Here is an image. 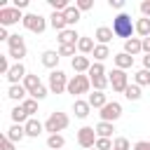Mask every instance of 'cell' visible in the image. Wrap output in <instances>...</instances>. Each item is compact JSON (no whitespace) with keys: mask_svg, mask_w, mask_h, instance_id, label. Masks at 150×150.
I'll return each mask as SVG.
<instances>
[{"mask_svg":"<svg viewBox=\"0 0 150 150\" xmlns=\"http://www.w3.org/2000/svg\"><path fill=\"white\" fill-rule=\"evenodd\" d=\"M112 33H115V38H124V40H129V38H134L136 35V21H131V14L129 12H120L115 19H112Z\"/></svg>","mask_w":150,"mask_h":150,"instance_id":"6da1fadb","label":"cell"},{"mask_svg":"<svg viewBox=\"0 0 150 150\" xmlns=\"http://www.w3.org/2000/svg\"><path fill=\"white\" fill-rule=\"evenodd\" d=\"M28 54V47H26V40L19 35V33H12L9 40H7V56L14 61V63H23Z\"/></svg>","mask_w":150,"mask_h":150,"instance_id":"7a4b0ae2","label":"cell"},{"mask_svg":"<svg viewBox=\"0 0 150 150\" xmlns=\"http://www.w3.org/2000/svg\"><path fill=\"white\" fill-rule=\"evenodd\" d=\"M21 23H23L26 30H30V33H35V35H42V33L47 30V26H49V19L42 16V14H35V12H26Z\"/></svg>","mask_w":150,"mask_h":150,"instance_id":"3957f363","label":"cell"},{"mask_svg":"<svg viewBox=\"0 0 150 150\" xmlns=\"http://www.w3.org/2000/svg\"><path fill=\"white\" fill-rule=\"evenodd\" d=\"M68 124H70L68 112L54 110V112H49V117L45 120V131H49V134H61V131H63Z\"/></svg>","mask_w":150,"mask_h":150,"instance_id":"277c9868","label":"cell"},{"mask_svg":"<svg viewBox=\"0 0 150 150\" xmlns=\"http://www.w3.org/2000/svg\"><path fill=\"white\" fill-rule=\"evenodd\" d=\"M68 80H70V77H68L61 68L52 70V73H49V77H47L49 94H66V89H68Z\"/></svg>","mask_w":150,"mask_h":150,"instance_id":"5b68a950","label":"cell"},{"mask_svg":"<svg viewBox=\"0 0 150 150\" xmlns=\"http://www.w3.org/2000/svg\"><path fill=\"white\" fill-rule=\"evenodd\" d=\"M89 89H91V80H89V75H73V77L68 80V89H66V94H73V96L77 98V96H82V94H89Z\"/></svg>","mask_w":150,"mask_h":150,"instance_id":"8992f818","label":"cell"},{"mask_svg":"<svg viewBox=\"0 0 150 150\" xmlns=\"http://www.w3.org/2000/svg\"><path fill=\"white\" fill-rule=\"evenodd\" d=\"M19 21H23V12L21 9H16L12 5H2L0 7V26L2 28H9V26H14Z\"/></svg>","mask_w":150,"mask_h":150,"instance_id":"52a82bcc","label":"cell"},{"mask_svg":"<svg viewBox=\"0 0 150 150\" xmlns=\"http://www.w3.org/2000/svg\"><path fill=\"white\" fill-rule=\"evenodd\" d=\"M108 80H110V87H112V91H117V94H124V89L131 84V82H129V75H127V70H120V68H112V70H108Z\"/></svg>","mask_w":150,"mask_h":150,"instance_id":"ba28073f","label":"cell"},{"mask_svg":"<svg viewBox=\"0 0 150 150\" xmlns=\"http://www.w3.org/2000/svg\"><path fill=\"white\" fill-rule=\"evenodd\" d=\"M96 129L94 127H89V124H84V127H80L77 129V136H75V141H77V145L80 148H84V150H91L94 145H96Z\"/></svg>","mask_w":150,"mask_h":150,"instance_id":"9c48e42d","label":"cell"},{"mask_svg":"<svg viewBox=\"0 0 150 150\" xmlns=\"http://www.w3.org/2000/svg\"><path fill=\"white\" fill-rule=\"evenodd\" d=\"M98 117H101V122H117L120 117H122V103L120 101H108L101 110H98Z\"/></svg>","mask_w":150,"mask_h":150,"instance_id":"30bf717a","label":"cell"},{"mask_svg":"<svg viewBox=\"0 0 150 150\" xmlns=\"http://www.w3.org/2000/svg\"><path fill=\"white\" fill-rule=\"evenodd\" d=\"M59 61H61V56H59V52H54V49H45V52L40 54V63H42L45 68H49V70H56V68H59Z\"/></svg>","mask_w":150,"mask_h":150,"instance_id":"8fae6325","label":"cell"},{"mask_svg":"<svg viewBox=\"0 0 150 150\" xmlns=\"http://www.w3.org/2000/svg\"><path fill=\"white\" fill-rule=\"evenodd\" d=\"M70 66H73L75 75H87V73H89V68H91V61H89V56L77 54V56H73V59H70Z\"/></svg>","mask_w":150,"mask_h":150,"instance_id":"7c38bea8","label":"cell"},{"mask_svg":"<svg viewBox=\"0 0 150 150\" xmlns=\"http://www.w3.org/2000/svg\"><path fill=\"white\" fill-rule=\"evenodd\" d=\"M26 75H28L26 66H23V63H14V66H12V70H9L5 77H7V82H9V84H21Z\"/></svg>","mask_w":150,"mask_h":150,"instance_id":"4fadbf2b","label":"cell"},{"mask_svg":"<svg viewBox=\"0 0 150 150\" xmlns=\"http://www.w3.org/2000/svg\"><path fill=\"white\" fill-rule=\"evenodd\" d=\"M91 105H89V101L87 98H75L73 101V112H75V117L77 120H87L89 115H91Z\"/></svg>","mask_w":150,"mask_h":150,"instance_id":"5bb4252c","label":"cell"},{"mask_svg":"<svg viewBox=\"0 0 150 150\" xmlns=\"http://www.w3.org/2000/svg\"><path fill=\"white\" fill-rule=\"evenodd\" d=\"M7 98L14 101V103H23V101L28 98V91H26L23 84H9V87H7Z\"/></svg>","mask_w":150,"mask_h":150,"instance_id":"9a60e30c","label":"cell"},{"mask_svg":"<svg viewBox=\"0 0 150 150\" xmlns=\"http://www.w3.org/2000/svg\"><path fill=\"white\" fill-rule=\"evenodd\" d=\"M23 129H26V138H38V136L45 131V122H40L38 117H30V120L23 124Z\"/></svg>","mask_w":150,"mask_h":150,"instance_id":"2e32d148","label":"cell"},{"mask_svg":"<svg viewBox=\"0 0 150 150\" xmlns=\"http://www.w3.org/2000/svg\"><path fill=\"white\" fill-rule=\"evenodd\" d=\"M80 33L75 30V28H66V30H61V33H56V40H59V45H77L80 42Z\"/></svg>","mask_w":150,"mask_h":150,"instance_id":"e0dca14e","label":"cell"},{"mask_svg":"<svg viewBox=\"0 0 150 150\" xmlns=\"http://www.w3.org/2000/svg\"><path fill=\"white\" fill-rule=\"evenodd\" d=\"M112 38H115V33H112L110 26H98V28L94 30V40H96V45H110Z\"/></svg>","mask_w":150,"mask_h":150,"instance_id":"ac0fdd59","label":"cell"},{"mask_svg":"<svg viewBox=\"0 0 150 150\" xmlns=\"http://www.w3.org/2000/svg\"><path fill=\"white\" fill-rule=\"evenodd\" d=\"M122 52H127L129 56L143 54V40H141V38H129V40H124V49H122Z\"/></svg>","mask_w":150,"mask_h":150,"instance_id":"d6986e66","label":"cell"},{"mask_svg":"<svg viewBox=\"0 0 150 150\" xmlns=\"http://www.w3.org/2000/svg\"><path fill=\"white\" fill-rule=\"evenodd\" d=\"M112 63H115V68H120V70H129V68H134V56H129L127 52H117V54L112 56Z\"/></svg>","mask_w":150,"mask_h":150,"instance_id":"ffe728a7","label":"cell"},{"mask_svg":"<svg viewBox=\"0 0 150 150\" xmlns=\"http://www.w3.org/2000/svg\"><path fill=\"white\" fill-rule=\"evenodd\" d=\"M23 87H26V91H28V96H33L40 87H42V80L38 77V75H33V73H28L26 77H23V82H21Z\"/></svg>","mask_w":150,"mask_h":150,"instance_id":"44dd1931","label":"cell"},{"mask_svg":"<svg viewBox=\"0 0 150 150\" xmlns=\"http://www.w3.org/2000/svg\"><path fill=\"white\" fill-rule=\"evenodd\" d=\"M9 117H12V124H26L30 117H28V112L23 110V105L21 103H16L12 110H9Z\"/></svg>","mask_w":150,"mask_h":150,"instance_id":"7402d4cb","label":"cell"},{"mask_svg":"<svg viewBox=\"0 0 150 150\" xmlns=\"http://www.w3.org/2000/svg\"><path fill=\"white\" fill-rule=\"evenodd\" d=\"M5 136H7L12 143H21V141L26 138V129H23V124H12V127L5 131Z\"/></svg>","mask_w":150,"mask_h":150,"instance_id":"603a6c76","label":"cell"},{"mask_svg":"<svg viewBox=\"0 0 150 150\" xmlns=\"http://www.w3.org/2000/svg\"><path fill=\"white\" fill-rule=\"evenodd\" d=\"M63 19H66V23H68V28H75L77 26V21L82 19V12L75 7V5H70L66 12H63Z\"/></svg>","mask_w":150,"mask_h":150,"instance_id":"cb8c5ba5","label":"cell"},{"mask_svg":"<svg viewBox=\"0 0 150 150\" xmlns=\"http://www.w3.org/2000/svg\"><path fill=\"white\" fill-rule=\"evenodd\" d=\"M49 26H52L56 33L66 30L68 23H66V19H63V12H52V14H49Z\"/></svg>","mask_w":150,"mask_h":150,"instance_id":"d4e9b609","label":"cell"},{"mask_svg":"<svg viewBox=\"0 0 150 150\" xmlns=\"http://www.w3.org/2000/svg\"><path fill=\"white\" fill-rule=\"evenodd\" d=\"M94 47H96L94 38H87V35H82V38H80V42H77V52H80L82 56H89V54H94Z\"/></svg>","mask_w":150,"mask_h":150,"instance_id":"484cf974","label":"cell"},{"mask_svg":"<svg viewBox=\"0 0 150 150\" xmlns=\"http://www.w3.org/2000/svg\"><path fill=\"white\" fill-rule=\"evenodd\" d=\"M87 101H89V105H91V108L101 110V108L108 103V96H105V91H91V94L87 96Z\"/></svg>","mask_w":150,"mask_h":150,"instance_id":"4316f807","label":"cell"},{"mask_svg":"<svg viewBox=\"0 0 150 150\" xmlns=\"http://www.w3.org/2000/svg\"><path fill=\"white\" fill-rule=\"evenodd\" d=\"M94 129H96V136H98V138H112L115 124H112V122H101V120H98V124H96Z\"/></svg>","mask_w":150,"mask_h":150,"instance_id":"83f0119b","label":"cell"},{"mask_svg":"<svg viewBox=\"0 0 150 150\" xmlns=\"http://www.w3.org/2000/svg\"><path fill=\"white\" fill-rule=\"evenodd\" d=\"M91 56H94V61L103 63L105 59H110V56H115V54L110 52V47H108V45H96V47H94V54H91Z\"/></svg>","mask_w":150,"mask_h":150,"instance_id":"f1b7e54d","label":"cell"},{"mask_svg":"<svg viewBox=\"0 0 150 150\" xmlns=\"http://www.w3.org/2000/svg\"><path fill=\"white\" fill-rule=\"evenodd\" d=\"M63 145H66L63 134H49L47 136V150H61Z\"/></svg>","mask_w":150,"mask_h":150,"instance_id":"f546056e","label":"cell"},{"mask_svg":"<svg viewBox=\"0 0 150 150\" xmlns=\"http://www.w3.org/2000/svg\"><path fill=\"white\" fill-rule=\"evenodd\" d=\"M136 35L143 40V38H150V19H145V16H141V19H136Z\"/></svg>","mask_w":150,"mask_h":150,"instance_id":"4dcf8cb0","label":"cell"},{"mask_svg":"<svg viewBox=\"0 0 150 150\" xmlns=\"http://www.w3.org/2000/svg\"><path fill=\"white\" fill-rule=\"evenodd\" d=\"M91 80V87H94V91H105L108 87H110V80H108V75H98V77H89Z\"/></svg>","mask_w":150,"mask_h":150,"instance_id":"1f68e13d","label":"cell"},{"mask_svg":"<svg viewBox=\"0 0 150 150\" xmlns=\"http://www.w3.org/2000/svg\"><path fill=\"white\" fill-rule=\"evenodd\" d=\"M141 96H143V91H141V87L134 84V82L124 89V98H127V101H141Z\"/></svg>","mask_w":150,"mask_h":150,"instance_id":"d6a6232c","label":"cell"},{"mask_svg":"<svg viewBox=\"0 0 150 150\" xmlns=\"http://www.w3.org/2000/svg\"><path fill=\"white\" fill-rule=\"evenodd\" d=\"M134 84H138V87H148V84H150V70H145V68L136 70V73H134Z\"/></svg>","mask_w":150,"mask_h":150,"instance_id":"836d02e7","label":"cell"},{"mask_svg":"<svg viewBox=\"0 0 150 150\" xmlns=\"http://www.w3.org/2000/svg\"><path fill=\"white\" fill-rule=\"evenodd\" d=\"M112 148H115V150H134L127 136H115V138H112Z\"/></svg>","mask_w":150,"mask_h":150,"instance_id":"e575fe53","label":"cell"},{"mask_svg":"<svg viewBox=\"0 0 150 150\" xmlns=\"http://www.w3.org/2000/svg\"><path fill=\"white\" fill-rule=\"evenodd\" d=\"M59 56H77V45H59Z\"/></svg>","mask_w":150,"mask_h":150,"instance_id":"d590c367","label":"cell"},{"mask_svg":"<svg viewBox=\"0 0 150 150\" xmlns=\"http://www.w3.org/2000/svg\"><path fill=\"white\" fill-rule=\"evenodd\" d=\"M87 75H89V77H98V75H108V68H105L103 63H98V61H94Z\"/></svg>","mask_w":150,"mask_h":150,"instance_id":"8d00e7d4","label":"cell"},{"mask_svg":"<svg viewBox=\"0 0 150 150\" xmlns=\"http://www.w3.org/2000/svg\"><path fill=\"white\" fill-rule=\"evenodd\" d=\"M38 103H40V101H35V98H30V96L21 103V105H23V110L28 112V117H35V112H38Z\"/></svg>","mask_w":150,"mask_h":150,"instance_id":"74e56055","label":"cell"},{"mask_svg":"<svg viewBox=\"0 0 150 150\" xmlns=\"http://www.w3.org/2000/svg\"><path fill=\"white\" fill-rule=\"evenodd\" d=\"M47 2H49L52 12H66V9L70 7V2H68V0H47Z\"/></svg>","mask_w":150,"mask_h":150,"instance_id":"f35d334b","label":"cell"},{"mask_svg":"<svg viewBox=\"0 0 150 150\" xmlns=\"http://www.w3.org/2000/svg\"><path fill=\"white\" fill-rule=\"evenodd\" d=\"M12 66H14V63H9V56H7V54H0V73L7 75V73L12 70Z\"/></svg>","mask_w":150,"mask_h":150,"instance_id":"ab89813d","label":"cell"},{"mask_svg":"<svg viewBox=\"0 0 150 150\" xmlns=\"http://www.w3.org/2000/svg\"><path fill=\"white\" fill-rule=\"evenodd\" d=\"M96 150H112V138H96Z\"/></svg>","mask_w":150,"mask_h":150,"instance_id":"60d3db41","label":"cell"},{"mask_svg":"<svg viewBox=\"0 0 150 150\" xmlns=\"http://www.w3.org/2000/svg\"><path fill=\"white\" fill-rule=\"evenodd\" d=\"M75 7L80 12H89V9H94V0H75Z\"/></svg>","mask_w":150,"mask_h":150,"instance_id":"b9f144b4","label":"cell"},{"mask_svg":"<svg viewBox=\"0 0 150 150\" xmlns=\"http://www.w3.org/2000/svg\"><path fill=\"white\" fill-rule=\"evenodd\" d=\"M47 94H49V87H47V84H42V87H40L30 98H35V101H45V98H47Z\"/></svg>","mask_w":150,"mask_h":150,"instance_id":"7bdbcfd3","label":"cell"},{"mask_svg":"<svg viewBox=\"0 0 150 150\" xmlns=\"http://www.w3.org/2000/svg\"><path fill=\"white\" fill-rule=\"evenodd\" d=\"M108 5H110L112 9H117V14L124 12V0H108Z\"/></svg>","mask_w":150,"mask_h":150,"instance_id":"ee69618b","label":"cell"},{"mask_svg":"<svg viewBox=\"0 0 150 150\" xmlns=\"http://www.w3.org/2000/svg\"><path fill=\"white\" fill-rule=\"evenodd\" d=\"M0 150H16V143H12L7 136H2V145H0Z\"/></svg>","mask_w":150,"mask_h":150,"instance_id":"f6af8a7d","label":"cell"},{"mask_svg":"<svg viewBox=\"0 0 150 150\" xmlns=\"http://www.w3.org/2000/svg\"><path fill=\"white\" fill-rule=\"evenodd\" d=\"M138 9H141V14H143V16H145V19H150V0H143V2H141V7H138Z\"/></svg>","mask_w":150,"mask_h":150,"instance_id":"bcb514c9","label":"cell"},{"mask_svg":"<svg viewBox=\"0 0 150 150\" xmlns=\"http://www.w3.org/2000/svg\"><path fill=\"white\" fill-rule=\"evenodd\" d=\"M134 150H150V141H136Z\"/></svg>","mask_w":150,"mask_h":150,"instance_id":"7dc6e473","label":"cell"},{"mask_svg":"<svg viewBox=\"0 0 150 150\" xmlns=\"http://www.w3.org/2000/svg\"><path fill=\"white\" fill-rule=\"evenodd\" d=\"M12 7H16V9L23 12V9L28 7V0H12Z\"/></svg>","mask_w":150,"mask_h":150,"instance_id":"c3c4849f","label":"cell"},{"mask_svg":"<svg viewBox=\"0 0 150 150\" xmlns=\"http://www.w3.org/2000/svg\"><path fill=\"white\" fill-rule=\"evenodd\" d=\"M9 35H12V33H9L7 28H2V26H0V42H7V40H9Z\"/></svg>","mask_w":150,"mask_h":150,"instance_id":"681fc988","label":"cell"},{"mask_svg":"<svg viewBox=\"0 0 150 150\" xmlns=\"http://www.w3.org/2000/svg\"><path fill=\"white\" fill-rule=\"evenodd\" d=\"M143 54H150V38H143Z\"/></svg>","mask_w":150,"mask_h":150,"instance_id":"f907efd6","label":"cell"},{"mask_svg":"<svg viewBox=\"0 0 150 150\" xmlns=\"http://www.w3.org/2000/svg\"><path fill=\"white\" fill-rule=\"evenodd\" d=\"M143 68H145V70H150V54H145V56H143Z\"/></svg>","mask_w":150,"mask_h":150,"instance_id":"816d5d0a","label":"cell"},{"mask_svg":"<svg viewBox=\"0 0 150 150\" xmlns=\"http://www.w3.org/2000/svg\"><path fill=\"white\" fill-rule=\"evenodd\" d=\"M91 150H96V148H91Z\"/></svg>","mask_w":150,"mask_h":150,"instance_id":"f5cc1de1","label":"cell"},{"mask_svg":"<svg viewBox=\"0 0 150 150\" xmlns=\"http://www.w3.org/2000/svg\"><path fill=\"white\" fill-rule=\"evenodd\" d=\"M112 150H115V148H112Z\"/></svg>","mask_w":150,"mask_h":150,"instance_id":"db71d44e","label":"cell"}]
</instances>
